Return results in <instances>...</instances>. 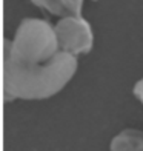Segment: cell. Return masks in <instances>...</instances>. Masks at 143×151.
I'll use <instances>...</instances> for the list:
<instances>
[{
    "mask_svg": "<svg viewBox=\"0 0 143 151\" xmlns=\"http://www.w3.org/2000/svg\"><path fill=\"white\" fill-rule=\"evenodd\" d=\"M76 56L60 51L52 60L37 66H19L5 62L6 100H43L60 93L76 76Z\"/></svg>",
    "mask_w": 143,
    "mask_h": 151,
    "instance_id": "1",
    "label": "cell"
},
{
    "mask_svg": "<svg viewBox=\"0 0 143 151\" xmlns=\"http://www.w3.org/2000/svg\"><path fill=\"white\" fill-rule=\"evenodd\" d=\"M60 52L54 25L43 19H23L11 42H6L5 62L19 66H37Z\"/></svg>",
    "mask_w": 143,
    "mask_h": 151,
    "instance_id": "2",
    "label": "cell"
},
{
    "mask_svg": "<svg viewBox=\"0 0 143 151\" xmlns=\"http://www.w3.org/2000/svg\"><path fill=\"white\" fill-rule=\"evenodd\" d=\"M59 48L71 56H82L92 50L94 31L92 26L83 16H68L59 19L54 25Z\"/></svg>",
    "mask_w": 143,
    "mask_h": 151,
    "instance_id": "3",
    "label": "cell"
},
{
    "mask_svg": "<svg viewBox=\"0 0 143 151\" xmlns=\"http://www.w3.org/2000/svg\"><path fill=\"white\" fill-rule=\"evenodd\" d=\"M31 2L49 14L62 19L68 16H80L85 0H31Z\"/></svg>",
    "mask_w": 143,
    "mask_h": 151,
    "instance_id": "4",
    "label": "cell"
},
{
    "mask_svg": "<svg viewBox=\"0 0 143 151\" xmlns=\"http://www.w3.org/2000/svg\"><path fill=\"white\" fill-rule=\"evenodd\" d=\"M111 151H143V131L126 128L114 136L109 145Z\"/></svg>",
    "mask_w": 143,
    "mask_h": 151,
    "instance_id": "5",
    "label": "cell"
},
{
    "mask_svg": "<svg viewBox=\"0 0 143 151\" xmlns=\"http://www.w3.org/2000/svg\"><path fill=\"white\" fill-rule=\"evenodd\" d=\"M132 93H134V97L143 105V77L135 82V85L132 88Z\"/></svg>",
    "mask_w": 143,
    "mask_h": 151,
    "instance_id": "6",
    "label": "cell"
},
{
    "mask_svg": "<svg viewBox=\"0 0 143 151\" xmlns=\"http://www.w3.org/2000/svg\"><path fill=\"white\" fill-rule=\"evenodd\" d=\"M91 2H95V0H91Z\"/></svg>",
    "mask_w": 143,
    "mask_h": 151,
    "instance_id": "7",
    "label": "cell"
}]
</instances>
